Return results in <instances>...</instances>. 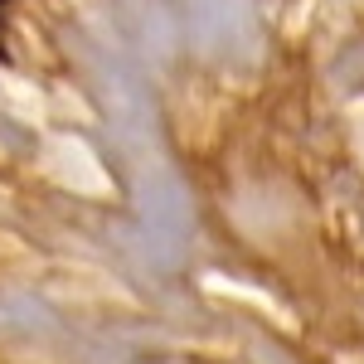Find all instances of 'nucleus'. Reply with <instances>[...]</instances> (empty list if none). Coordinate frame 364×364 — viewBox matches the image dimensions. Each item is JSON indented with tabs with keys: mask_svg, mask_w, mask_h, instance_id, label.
<instances>
[]
</instances>
